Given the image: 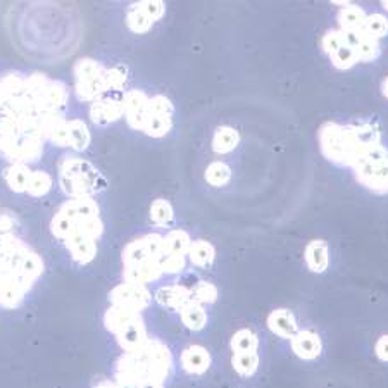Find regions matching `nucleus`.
<instances>
[{"mask_svg": "<svg viewBox=\"0 0 388 388\" xmlns=\"http://www.w3.org/2000/svg\"><path fill=\"white\" fill-rule=\"evenodd\" d=\"M71 259L79 266H86L97 256V240L90 237H72L64 242Z\"/></svg>", "mask_w": 388, "mask_h": 388, "instance_id": "obj_18", "label": "nucleus"}, {"mask_svg": "<svg viewBox=\"0 0 388 388\" xmlns=\"http://www.w3.org/2000/svg\"><path fill=\"white\" fill-rule=\"evenodd\" d=\"M267 326L274 335L280 339L292 340L293 336L299 333V326H297L295 316L290 313L288 309H277L267 316Z\"/></svg>", "mask_w": 388, "mask_h": 388, "instance_id": "obj_19", "label": "nucleus"}, {"mask_svg": "<svg viewBox=\"0 0 388 388\" xmlns=\"http://www.w3.org/2000/svg\"><path fill=\"white\" fill-rule=\"evenodd\" d=\"M59 187L68 197H93L106 181L100 173L78 155H64L59 161Z\"/></svg>", "mask_w": 388, "mask_h": 388, "instance_id": "obj_4", "label": "nucleus"}, {"mask_svg": "<svg viewBox=\"0 0 388 388\" xmlns=\"http://www.w3.org/2000/svg\"><path fill=\"white\" fill-rule=\"evenodd\" d=\"M148 99H150V97H147L141 90L137 88L128 90V92L123 95V111H125V119L130 128L140 130L141 132L145 116H147Z\"/></svg>", "mask_w": 388, "mask_h": 388, "instance_id": "obj_11", "label": "nucleus"}, {"mask_svg": "<svg viewBox=\"0 0 388 388\" xmlns=\"http://www.w3.org/2000/svg\"><path fill=\"white\" fill-rule=\"evenodd\" d=\"M238 140H240V137H238L237 130H233L231 126H219L212 139L214 152L221 155L230 154L237 148Z\"/></svg>", "mask_w": 388, "mask_h": 388, "instance_id": "obj_24", "label": "nucleus"}, {"mask_svg": "<svg viewBox=\"0 0 388 388\" xmlns=\"http://www.w3.org/2000/svg\"><path fill=\"white\" fill-rule=\"evenodd\" d=\"M93 388H119L118 383L116 382H111V380H100V382H97Z\"/></svg>", "mask_w": 388, "mask_h": 388, "instance_id": "obj_48", "label": "nucleus"}, {"mask_svg": "<svg viewBox=\"0 0 388 388\" xmlns=\"http://www.w3.org/2000/svg\"><path fill=\"white\" fill-rule=\"evenodd\" d=\"M52 185H54L52 176H50L47 171H42V169H38V171H31L26 194L31 195V197H45V195L52 190Z\"/></svg>", "mask_w": 388, "mask_h": 388, "instance_id": "obj_30", "label": "nucleus"}, {"mask_svg": "<svg viewBox=\"0 0 388 388\" xmlns=\"http://www.w3.org/2000/svg\"><path fill=\"white\" fill-rule=\"evenodd\" d=\"M366 20H368V16H366L364 10L357 6H346V9L340 13L342 30H362Z\"/></svg>", "mask_w": 388, "mask_h": 388, "instance_id": "obj_31", "label": "nucleus"}, {"mask_svg": "<svg viewBox=\"0 0 388 388\" xmlns=\"http://www.w3.org/2000/svg\"><path fill=\"white\" fill-rule=\"evenodd\" d=\"M150 219L154 221L157 226H169L175 219V212H173L171 204L164 199H155L150 205Z\"/></svg>", "mask_w": 388, "mask_h": 388, "instance_id": "obj_33", "label": "nucleus"}, {"mask_svg": "<svg viewBox=\"0 0 388 388\" xmlns=\"http://www.w3.org/2000/svg\"><path fill=\"white\" fill-rule=\"evenodd\" d=\"M354 173L362 187L369 188L376 194H387L388 192V159L382 162H357L354 166Z\"/></svg>", "mask_w": 388, "mask_h": 388, "instance_id": "obj_10", "label": "nucleus"}, {"mask_svg": "<svg viewBox=\"0 0 388 388\" xmlns=\"http://www.w3.org/2000/svg\"><path fill=\"white\" fill-rule=\"evenodd\" d=\"M171 128H173L171 118L152 114V112L147 111L141 132H143L145 135L152 137V139H162V137H166L169 132H171Z\"/></svg>", "mask_w": 388, "mask_h": 388, "instance_id": "obj_26", "label": "nucleus"}, {"mask_svg": "<svg viewBox=\"0 0 388 388\" xmlns=\"http://www.w3.org/2000/svg\"><path fill=\"white\" fill-rule=\"evenodd\" d=\"M181 323L187 326L192 332H201L208 325V313H205L204 306L197 304L195 300H190L183 309L180 311Z\"/></svg>", "mask_w": 388, "mask_h": 388, "instance_id": "obj_23", "label": "nucleus"}, {"mask_svg": "<svg viewBox=\"0 0 388 388\" xmlns=\"http://www.w3.org/2000/svg\"><path fill=\"white\" fill-rule=\"evenodd\" d=\"M304 257H306L307 267L313 273H323V271H326L329 263L328 245L323 240L309 242V245L306 247V252H304Z\"/></svg>", "mask_w": 388, "mask_h": 388, "instance_id": "obj_21", "label": "nucleus"}, {"mask_svg": "<svg viewBox=\"0 0 388 388\" xmlns=\"http://www.w3.org/2000/svg\"><path fill=\"white\" fill-rule=\"evenodd\" d=\"M68 128H70V148L75 152H85L92 140L88 126L82 119H70Z\"/></svg>", "mask_w": 388, "mask_h": 388, "instance_id": "obj_25", "label": "nucleus"}, {"mask_svg": "<svg viewBox=\"0 0 388 388\" xmlns=\"http://www.w3.org/2000/svg\"><path fill=\"white\" fill-rule=\"evenodd\" d=\"M116 340H118V346L125 352H137V350H140L148 340L143 319L137 318L132 325H128L125 329H121L116 335Z\"/></svg>", "mask_w": 388, "mask_h": 388, "instance_id": "obj_14", "label": "nucleus"}, {"mask_svg": "<svg viewBox=\"0 0 388 388\" xmlns=\"http://www.w3.org/2000/svg\"><path fill=\"white\" fill-rule=\"evenodd\" d=\"M126 24H128V28L133 31V33H147V31L152 28V24H154V21H152L150 17L140 9L139 3H135V6H132L128 9V14H126Z\"/></svg>", "mask_w": 388, "mask_h": 388, "instance_id": "obj_32", "label": "nucleus"}, {"mask_svg": "<svg viewBox=\"0 0 388 388\" xmlns=\"http://www.w3.org/2000/svg\"><path fill=\"white\" fill-rule=\"evenodd\" d=\"M121 116H125L123 100L114 99V97H100L95 102H92V107H90V119L99 126H107L111 123H116Z\"/></svg>", "mask_w": 388, "mask_h": 388, "instance_id": "obj_12", "label": "nucleus"}, {"mask_svg": "<svg viewBox=\"0 0 388 388\" xmlns=\"http://www.w3.org/2000/svg\"><path fill=\"white\" fill-rule=\"evenodd\" d=\"M148 112L159 116H166V118H173V104L169 102L168 97L164 95H154L148 99Z\"/></svg>", "mask_w": 388, "mask_h": 388, "instance_id": "obj_43", "label": "nucleus"}, {"mask_svg": "<svg viewBox=\"0 0 388 388\" xmlns=\"http://www.w3.org/2000/svg\"><path fill=\"white\" fill-rule=\"evenodd\" d=\"M159 266H161L164 274H178L185 270L187 266V259L183 256H173V254H162L159 259Z\"/></svg>", "mask_w": 388, "mask_h": 388, "instance_id": "obj_42", "label": "nucleus"}, {"mask_svg": "<svg viewBox=\"0 0 388 388\" xmlns=\"http://www.w3.org/2000/svg\"><path fill=\"white\" fill-rule=\"evenodd\" d=\"M375 352H376V355H378L380 361L388 362V335H383L382 339L376 342Z\"/></svg>", "mask_w": 388, "mask_h": 388, "instance_id": "obj_46", "label": "nucleus"}, {"mask_svg": "<svg viewBox=\"0 0 388 388\" xmlns=\"http://www.w3.org/2000/svg\"><path fill=\"white\" fill-rule=\"evenodd\" d=\"M50 231L61 242L72 237H90L99 240L104 224L99 217V204L93 197L70 199L54 214Z\"/></svg>", "mask_w": 388, "mask_h": 388, "instance_id": "obj_3", "label": "nucleus"}, {"mask_svg": "<svg viewBox=\"0 0 388 388\" xmlns=\"http://www.w3.org/2000/svg\"><path fill=\"white\" fill-rule=\"evenodd\" d=\"M355 54H357V61H362V63H371V61H376L380 57V42L378 40L371 38V36L364 35V38L359 42V45L355 47Z\"/></svg>", "mask_w": 388, "mask_h": 388, "instance_id": "obj_35", "label": "nucleus"}, {"mask_svg": "<svg viewBox=\"0 0 388 388\" xmlns=\"http://www.w3.org/2000/svg\"><path fill=\"white\" fill-rule=\"evenodd\" d=\"M181 368L188 375H204L211 368V354L202 346H190L181 352Z\"/></svg>", "mask_w": 388, "mask_h": 388, "instance_id": "obj_16", "label": "nucleus"}, {"mask_svg": "<svg viewBox=\"0 0 388 388\" xmlns=\"http://www.w3.org/2000/svg\"><path fill=\"white\" fill-rule=\"evenodd\" d=\"M137 318H140L139 313L132 309H126L121 306H111L104 314V325L111 333L118 335L121 329H125L126 326L132 325Z\"/></svg>", "mask_w": 388, "mask_h": 388, "instance_id": "obj_20", "label": "nucleus"}, {"mask_svg": "<svg viewBox=\"0 0 388 388\" xmlns=\"http://www.w3.org/2000/svg\"><path fill=\"white\" fill-rule=\"evenodd\" d=\"M49 141L61 148L70 147V128L66 118H61L54 123L52 128L49 130Z\"/></svg>", "mask_w": 388, "mask_h": 388, "instance_id": "obj_38", "label": "nucleus"}, {"mask_svg": "<svg viewBox=\"0 0 388 388\" xmlns=\"http://www.w3.org/2000/svg\"><path fill=\"white\" fill-rule=\"evenodd\" d=\"M164 254V237L159 233H148L143 237L135 238L130 242L123 250V264L135 266V264L145 263V261L155 259L159 261Z\"/></svg>", "mask_w": 388, "mask_h": 388, "instance_id": "obj_7", "label": "nucleus"}, {"mask_svg": "<svg viewBox=\"0 0 388 388\" xmlns=\"http://www.w3.org/2000/svg\"><path fill=\"white\" fill-rule=\"evenodd\" d=\"M233 369L240 376H252L259 368V355L257 354H233L231 359Z\"/></svg>", "mask_w": 388, "mask_h": 388, "instance_id": "obj_36", "label": "nucleus"}, {"mask_svg": "<svg viewBox=\"0 0 388 388\" xmlns=\"http://www.w3.org/2000/svg\"><path fill=\"white\" fill-rule=\"evenodd\" d=\"M217 299V288L209 281H199L192 290V300L204 306V304H212Z\"/></svg>", "mask_w": 388, "mask_h": 388, "instance_id": "obj_39", "label": "nucleus"}, {"mask_svg": "<svg viewBox=\"0 0 388 388\" xmlns=\"http://www.w3.org/2000/svg\"><path fill=\"white\" fill-rule=\"evenodd\" d=\"M342 45H343L342 31L332 30L323 36V50H325L328 56H333V54H335Z\"/></svg>", "mask_w": 388, "mask_h": 388, "instance_id": "obj_44", "label": "nucleus"}, {"mask_svg": "<svg viewBox=\"0 0 388 388\" xmlns=\"http://www.w3.org/2000/svg\"><path fill=\"white\" fill-rule=\"evenodd\" d=\"M319 147L323 155L333 164L350 166L355 162V143L347 126L339 123H326L319 130Z\"/></svg>", "mask_w": 388, "mask_h": 388, "instance_id": "obj_5", "label": "nucleus"}, {"mask_svg": "<svg viewBox=\"0 0 388 388\" xmlns=\"http://www.w3.org/2000/svg\"><path fill=\"white\" fill-rule=\"evenodd\" d=\"M126 79H128L126 68H123V66L107 68V71H106L107 92H119V90H123L126 85Z\"/></svg>", "mask_w": 388, "mask_h": 388, "instance_id": "obj_41", "label": "nucleus"}, {"mask_svg": "<svg viewBox=\"0 0 388 388\" xmlns=\"http://www.w3.org/2000/svg\"><path fill=\"white\" fill-rule=\"evenodd\" d=\"M383 7H385V10H388V2H383Z\"/></svg>", "mask_w": 388, "mask_h": 388, "instance_id": "obj_50", "label": "nucleus"}, {"mask_svg": "<svg viewBox=\"0 0 388 388\" xmlns=\"http://www.w3.org/2000/svg\"><path fill=\"white\" fill-rule=\"evenodd\" d=\"M145 361L148 368V378L159 383H164L173 373V354L166 343L157 339H148L141 347Z\"/></svg>", "mask_w": 388, "mask_h": 388, "instance_id": "obj_8", "label": "nucleus"}, {"mask_svg": "<svg viewBox=\"0 0 388 388\" xmlns=\"http://www.w3.org/2000/svg\"><path fill=\"white\" fill-rule=\"evenodd\" d=\"M9 212H0V307L16 309L43 274V259L20 235Z\"/></svg>", "mask_w": 388, "mask_h": 388, "instance_id": "obj_2", "label": "nucleus"}, {"mask_svg": "<svg viewBox=\"0 0 388 388\" xmlns=\"http://www.w3.org/2000/svg\"><path fill=\"white\" fill-rule=\"evenodd\" d=\"M162 270L159 266V261L150 259L145 263L135 264V266H126L123 270V278L128 283H137V285H148V283H155L162 277Z\"/></svg>", "mask_w": 388, "mask_h": 388, "instance_id": "obj_15", "label": "nucleus"}, {"mask_svg": "<svg viewBox=\"0 0 388 388\" xmlns=\"http://www.w3.org/2000/svg\"><path fill=\"white\" fill-rule=\"evenodd\" d=\"M155 300L159 306L166 307V309L181 311L192 300V290L183 285L161 286L155 292Z\"/></svg>", "mask_w": 388, "mask_h": 388, "instance_id": "obj_17", "label": "nucleus"}, {"mask_svg": "<svg viewBox=\"0 0 388 388\" xmlns=\"http://www.w3.org/2000/svg\"><path fill=\"white\" fill-rule=\"evenodd\" d=\"M70 92L66 83L43 72L13 71L0 76V155L10 164L38 161L49 130L64 118Z\"/></svg>", "mask_w": 388, "mask_h": 388, "instance_id": "obj_1", "label": "nucleus"}, {"mask_svg": "<svg viewBox=\"0 0 388 388\" xmlns=\"http://www.w3.org/2000/svg\"><path fill=\"white\" fill-rule=\"evenodd\" d=\"M382 93L388 99V78L383 79V83H382Z\"/></svg>", "mask_w": 388, "mask_h": 388, "instance_id": "obj_49", "label": "nucleus"}, {"mask_svg": "<svg viewBox=\"0 0 388 388\" xmlns=\"http://www.w3.org/2000/svg\"><path fill=\"white\" fill-rule=\"evenodd\" d=\"M231 180V169L230 166L224 164V162L216 161L211 162L205 169V181L212 187H224L228 185V181Z\"/></svg>", "mask_w": 388, "mask_h": 388, "instance_id": "obj_34", "label": "nucleus"}, {"mask_svg": "<svg viewBox=\"0 0 388 388\" xmlns=\"http://www.w3.org/2000/svg\"><path fill=\"white\" fill-rule=\"evenodd\" d=\"M109 300H111V306H121L140 314L150 304L152 293L148 292L147 286L125 281L116 285L109 292Z\"/></svg>", "mask_w": 388, "mask_h": 388, "instance_id": "obj_9", "label": "nucleus"}, {"mask_svg": "<svg viewBox=\"0 0 388 388\" xmlns=\"http://www.w3.org/2000/svg\"><path fill=\"white\" fill-rule=\"evenodd\" d=\"M137 388H164V387H162V383L155 382V380H145V382H141Z\"/></svg>", "mask_w": 388, "mask_h": 388, "instance_id": "obj_47", "label": "nucleus"}, {"mask_svg": "<svg viewBox=\"0 0 388 388\" xmlns=\"http://www.w3.org/2000/svg\"><path fill=\"white\" fill-rule=\"evenodd\" d=\"M259 339L249 328H242L231 336V350L233 354H257Z\"/></svg>", "mask_w": 388, "mask_h": 388, "instance_id": "obj_28", "label": "nucleus"}, {"mask_svg": "<svg viewBox=\"0 0 388 388\" xmlns=\"http://www.w3.org/2000/svg\"><path fill=\"white\" fill-rule=\"evenodd\" d=\"M292 350L302 361H314L323 350L321 339L313 329H299V333L292 339Z\"/></svg>", "mask_w": 388, "mask_h": 388, "instance_id": "obj_13", "label": "nucleus"}, {"mask_svg": "<svg viewBox=\"0 0 388 388\" xmlns=\"http://www.w3.org/2000/svg\"><path fill=\"white\" fill-rule=\"evenodd\" d=\"M106 71L102 64L85 57L76 61L72 72H75V93L82 102H95L97 99L106 95Z\"/></svg>", "mask_w": 388, "mask_h": 388, "instance_id": "obj_6", "label": "nucleus"}, {"mask_svg": "<svg viewBox=\"0 0 388 388\" xmlns=\"http://www.w3.org/2000/svg\"><path fill=\"white\" fill-rule=\"evenodd\" d=\"M362 30H364L366 35L371 36V38H383V36L388 35V20L383 14H371V16H368V20H366Z\"/></svg>", "mask_w": 388, "mask_h": 388, "instance_id": "obj_37", "label": "nucleus"}, {"mask_svg": "<svg viewBox=\"0 0 388 388\" xmlns=\"http://www.w3.org/2000/svg\"><path fill=\"white\" fill-rule=\"evenodd\" d=\"M139 7L150 17L152 21H159L164 14V3L162 2H139Z\"/></svg>", "mask_w": 388, "mask_h": 388, "instance_id": "obj_45", "label": "nucleus"}, {"mask_svg": "<svg viewBox=\"0 0 388 388\" xmlns=\"http://www.w3.org/2000/svg\"><path fill=\"white\" fill-rule=\"evenodd\" d=\"M192 240L190 235L183 230H173L164 237V254H173V256H187L190 249Z\"/></svg>", "mask_w": 388, "mask_h": 388, "instance_id": "obj_29", "label": "nucleus"}, {"mask_svg": "<svg viewBox=\"0 0 388 388\" xmlns=\"http://www.w3.org/2000/svg\"><path fill=\"white\" fill-rule=\"evenodd\" d=\"M329 57H332L333 66H335L336 70H342V71L350 70V68L357 63V54H355L352 47H347V45L340 47V49Z\"/></svg>", "mask_w": 388, "mask_h": 388, "instance_id": "obj_40", "label": "nucleus"}, {"mask_svg": "<svg viewBox=\"0 0 388 388\" xmlns=\"http://www.w3.org/2000/svg\"><path fill=\"white\" fill-rule=\"evenodd\" d=\"M33 169L30 166L24 164H10L3 173V180H6L7 187L16 194H26L28 183H30V176Z\"/></svg>", "mask_w": 388, "mask_h": 388, "instance_id": "obj_22", "label": "nucleus"}, {"mask_svg": "<svg viewBox=\"0 0 388 388\" xmlns=\"http://www.w3.org/2000/svg\"><path fill=\"white\" fill-rule=\"evenodd\" d=\"M188 259L194 266L197 267H208L214 263V257H216V252H214V247L209 242L205 240H195L192 242L190 249H188Z\"/></svg>", "mask_w": 388, "mask_h": 388, "instance_id": "obj_27", "label": "nucleus"}]
</instances>
